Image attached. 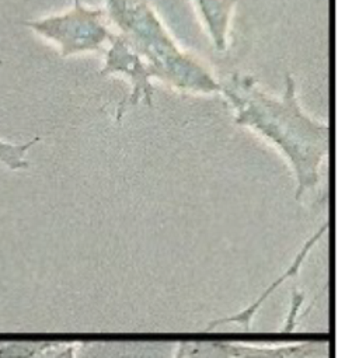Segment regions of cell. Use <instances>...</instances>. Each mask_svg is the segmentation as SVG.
I'll list each match as a JSON object with an SVG mask.
<instances>
[{
    "label": "cell",
    "mask_w": 359,
    "mask_h": 358,
    "mask_svg": "<svg viewBox=\"0 0 359 358\" xmlns=\"http://www.w3.org/2000/svg\"><path fill=\"white\" fill-rule=\"evenodd\" d=\"M220 94L231 108L236 125L254 132L283 156L294 175L296 199L320 184L331 129L328 122L316 119L300 105L292 73L286 74L279 95L264 90L254 76L238 72L220 81Z\"/></svg>",
    "instance_id": "cell-1"
},
{
    "label": "cell",
    "mask_w": 359,
    "mask_h": 358,
    "mask_svg": "<svg viewBox=\"0 0 359 358\" xmlns=\"http://www.w3.org/2000/svg\"><path fill=\"white\" fill-rule=\"evenodd\" d=\"M111 25L143 58L158 80L181 93H220V80L192 52L184 49L149 0H105Z\"/></svg>",
    "instance_id": "cell-2"
},
{
    "label": "cell",
    "mask_w": 359,
    "mask_h": 358,
    "mask_svg": "<svg viewBox=\"0 0 359 358\" xmlns=\"http://www.w3.org/2000/svg\"><path fill=\"white\" fill-rule=\"evenodd\" d=\"M22 24L56 45L62 58L100 52L115 35L105 8L90 7L81 0H74L72 7L62 13Z\"/></svg>",
    "instance_id": "cell-3"
},
{
    "label": "cell",
    "mask_w": 359,
    "mask_h": 358,
    "mask_svg": "<svg viewBox=\"0 0 359 358\" xmlns=\"http://www.w3.org/2000/svg\"><path fill=\"white\" fill-rule=\"evenodd\" d=\"M100 74L122 76L129 84L128 97L116 107V121H121L129 110L137 107L140 102H144L150 108L153 107L156 94L153 72L129 42L116 32L105 49Z\"/></svg>",
    "instance_id": "cell-4"
},
{
    "label": "cell",
    "mask_w": 359,
    "mask_h": 358,
    "mask_svg": "<svg viewBox=\"0 0 359 358\" xmlns=\"http://www.w3.org/2000/svg\"><path fill=\"white\" fill-rule=\"evenodd\" d=\"M230 358H331V351L328 341H230Z\"/></svg>",
    "instance_id": "cell-5"
},
{
    "label": "cell",
    "mask_w": 359,
    "mask_h": 358,
    "mask_svg": "<svg viewBox=\"0 0 359 358\" xmlns=\"http://www.w3.org/2000/svg\"><path fill=\"white\" fill-rule=\"evenodd\" d=\"M196 14L217 52L229 48L230 27L238 0H192Z\"/></svg>",
    "instance_id": "cell-6"
},
{
    "label": "cell",
    "mask_w": 359,
    "mask_h": 358,
    "mask_svg": "<svg viewBox=\"0 0 359 358\" xmlns=\"http://www.w3.org/2000/svg\"><path fill=\"white\" fill-rule=\"evenodd\" d=\"M171 358H230V341L178 343Z\"/></svg>",
    "instance_id": "cell-7"
},
{
    "label": "cell",
    "mask_w": 359,
    "mask_h": 358,
    "mask_svg": "<svg viewBox=\"0 0 359 358\" xmlns=\"http://www.w3.org/2000/svg\"><path fill=\"white\" fill-rule=\"evenodd\" d=\"M39 140V136H35L24 143H11L0 139V164L6 166L11 171L28 168L29 161L27 160V153Z\"/></svg>",
    "instance_id": "cell-8"
},
{
    "label": "cell",
    "mask_w": 359,
    "mask_h": 358,
    "mask_svg": "<svg viewBox=\"0 0 359 358\" xmlns=\"http://www.w3.org/2000/svg\"><path fill=\"white\" fill-rule=\"evenodd\" d=\"M45 341H0V358H31Z\"/></svg>",
    "instance_id": "cell-9"
},
{
    "label": "cell",
    "mask_w": 359,
    "mask_h": 358,
    "mask_svg": "<svg viewBox=\"0 0 359 358\" xmlns=\"http://www.w3.org/2000/svg\"><path fill=\"white\" fill-rule=\"evenodd\" d=\"M79 343L45 341L43 347L31 358H79Z\"/></svg>",
    "instance_id": "cell-10"
},
{
    "label": "cell",
    "mask_w": 359,
    "mask_h": 358,
    "mask_svg": "<svg viewBox=\"0 0 359 358\" xmlns=\"http://www.w3.org/2000/svg\"><path fill=\"white\" fill-rule=\"evenodd\" d=\"M0 65H3V60H1V59H0Z\"/></svg>",
    "instance_id": "cell-11"
}]
</instances>
